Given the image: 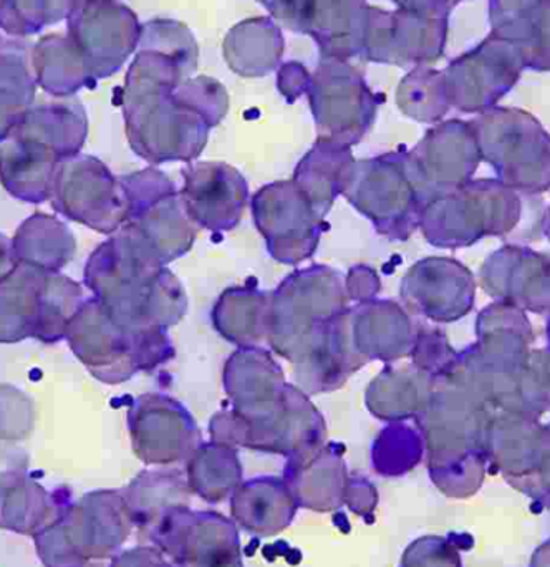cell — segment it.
I'll use <instances>...</instances> for the list:
<instances>
[{"mask_svg":"<svg viewBox=\"0 0 550 567\" xmlns=\"http://www.w3.org/2000/svg\"><path fill=\"white\" fill-rule=\"evenodd\" d=\"M66 20L69 39L85 60L92 80L115 73L139 39L136 17L115 0H73Z\"/></svg>","mask_w":550,"mask_h":567,"instance_id":"7c38bea8","label":"cell"},{"mask_svg":"<svg viewBox=\"0 0 550 567\" xmlns=\"http://www.w3.org/2000/svg\"><path fill=\"white\" fill-rule=\"evenodd\" d=\"M179 192L189 218L199 229L229 233L241 223L249 206L245 176L222 162H191L181 169Z\"/></svg>","mask_w":550,"mask_h":567,"instance_id":"2e32d148","label":"cell"},{"mask_svg":"<svg viewBox=\"0 0 550 567\" xmlns=\"http://www.w3.org/2000/svg\"><path fill=\"white\" fill-rule=\"evenodd\" d=\"M350 302L342 272L323 265L297 269L272 292L269 346L277 355L292 359L320 323L345 312Z\"/></svg>","mask_w":550,"mask_h":567,"instance_id":"52a82bcc","label":"cell"},{"mask_svg":"<svg viewBox=\"0 0 550 567\" xmlns=\"http://www.w3.org/2000/svg\"><path fill=\"white\" fill-rule=\"evenodd\" d=\"M342 196L380 236L392 241H406L419 228L425 199L416 185L408 152L355 159Z\"/></svg>","mask_w":550,"mask_h":567,"instance_id":"8992f818","label":"cell"},{"mask_svg":"<svg viewBox=\"0 0 550 567\" xmlns=\"http://www.w3.org/2000/svg\"><path fill=\"white\" fill-rule=\"evenodd\" d=\"M249 205L266 248L277 262L297 266L315 255L325 219L292 179L266 185Z\"/></svg>","mask_w":550,"mask_h":567,"instance_id":"8fae6325","label":"cell"},{"mask_svg":"<svg viewBox=\"0 0 550 567\" xmlns=\"http://www.w3.org/2000/svg\"><path fill=\"white\" fill-rule=\"evenodd\" d=\"M222 385L231 409L212 419L218 442L283 453H309L325 436L309 395L287 382L282 367L262 347H241L225 363Z\"/></svg>","mask_w":550,"mask_h":567,"instance_id":"6da1fadb","label":"cell"},{"mask_svg":"<svg viewBox=\"0 0 550 567\" xmlns=\"http://www.w3.org/2000/svg\"><path fill=\"white\" fill-rule=\"evenodd\" d=\"M435 377L409 365L385 369L366 386L365 403L372 415L388 422L415 419L423 413L432 399Z\"/></svg>","mask_w":550,"mask_h":567,"instance_id":"4316f807","label":"cell"},{"mask_svg":"<svg viewBox=\"0 0 550 567\" xmlns=\"http://www.w3.org/2000/svg\"><path fill=\"white\" fill-rule=\"evenodd\" d=\"M13 265L45 272H60L76 252L72 229L55 216L33 213L10 239Z\"/></svg>","mask_w":550,"mask_h":567,"instance_id":"83f0119b","label":"cell"},{"mask_svg":"<svg viewBox=\"0 0 550 567\" xmlns=\"http://www.w3.org/2000/svg\"><path fill=\"white\" fill-rule=\"evenodd\" d=\"M69 496L50 493L22 470L0 472V529L35 538L59 518Z\"/></svg>","mask_w":550,"mask_h":567,"instance_id":"603a6c76","label":"cell"},{"mask_svg":"<svg viewBox=\"0 0 550 567\" xmlns=\"http://www.w3.org/2000/svg\"><path fill=\"white\" fill-rule=\"evenodd\" d=\"M345 286L350 300H356V302L375 299L380 292L378 276L369 266H356L350 269L349 275L345 276Z\"/></svg>","mask_w":550,"mask_h":567,"instance_id":"ab89813d","label":"cell"},{"mask_svg":"<svg viewBox=\"0 0 550 567\" xmlns=\"http://www.w3.org/2000/svg\"><path fill=\"white\" fill-rule=\"evenodd\" d=\"M37 85L53 96H72L92 82L85 60L69 35L43 37L32 52Z\"/></svg>","mask_w":550,"mask_h":567,"instance_id":"1f68e13d","label":"cell"},{"mask_svg":"<svg viewBox=\"0 0 550 567\" xmlns=\"http://www.w3.org/2000/svg\"><path fill=\"white\" fill-rule=\"evenodd\" d=\"M89 135V120L79 102L33 105L13 130L15 138L42 143L60 158L82 153Z\"/></svg>","mask_w":550,"mask_h":567,"instance_id":"f546056e","label":"cell"},{"mask_svg":"<svg viewBox=\"0 0 550 567\" xmlns=\"http://www.w3.org/2000/svg\"><path fill=\"white\" fill-rule=\"evenodd\" d=\"M398 105L413 120L439 122L453 106L445 72L428 65L416 66L399 85Z\"/></svg>","mask_w":550,"mask_h":567,"instance_id":"d6a6232c","label":"cell"},{"mask_svg":"<svg viewBox=\"0 0 550 567\" xmlns=\"http://www.w3.org/2000/svg\"><path fill=\"white\" fill-rule=\"evenodd\" d=\"M373 52L378 60L398 65H429L442 59L448 42V19L403 9L382 13V39Z\"/></svg>","mask_w":550,"mask_h":567,"instance_id":"44dd1931","label":"cell"},{"mask_svg":"<svg viewBox=\"0 0 550 567\" xmlns=\"http://www.w3.org/2000/svg\"><path fill=\"white\" fill-rule=\"evenodd\" d=\"M486 192L482 183H466L426 203L419 218L425 238L438 248H461L485 235Z\"/></svg>","mask_w":550,"mask_h":567,"instance_id":"7402d4cb","label":"cell"},{"mask_svg":"<svg viewBox=\"0 0 550 567\" xmlns=\"http://www.w3.org/2000/svg\"><path fill=\"white\" fill-rule=\"evenodd\" d=\"M65 340L90 375L106 385L153 372L176 353L168 330L122 326L93 297L73 317Z\"/></svg>","mask_w":550,"mask_h":567,"instance_id":"277c9868","label":"cell"},{"mask_svg":"<svg viewBox=\"0 0 550 567\" xmlns=\"http://www.w3.org/2000/svg\"><path fill=\"white\" fill-rule=\"evenodd\" d=\"M456 355L449 349L445 333L433 327L419 326L418 339L412 352V363L432 377L443 375L455 365Z\"/></svg>","mask_w":550,"mask_h":567,"instance_id":"74e56055","label":"cell"},{"mask_svg":"<svg viewBox=\"0 0 550 567\" xmlns=\"http://www.w3.org/2000/svg\"><path fill=\"white\" fill-rule=\"evenodd\" d=\"M125 536V503L118 493L93 492L66 503L33 542L45 567H102Z\"/></svg>","mask_w":550,"mask_h":567,"instance_id":"5b68a950","label":"cell"},{"mask_svg":"<svg viewBox=\"0 0 550 567\" xmlns=\"http://www.w3.org/2000/svg\"><path fill=\"white\" fill-rule=\"evenodd\" d=\"M45 271L13 265L0 276V343L37 339L43 312Z\"/></svg>","mask_w":550,"mask_h":567,"instance_id":"d4e9b609","label":"cell"},{"mask_svg":"<svg viewBox=\"0 0 550 567\" xmlns=\"http://www.w3.org/2000/svg\"><path fill=\"white\" fill-rule=\"evenodd\" d=\"M310 89V106L320 140L352 148L372 128L376 102L355 72H319Z\"/></svg>","mask_w":550,"mask_h":567,"instance_id":"9a60e30c","label":"cell"},{"mask_svg":"<svg viewBox=\"0 0 550 567\" xmlns=\"http://www.w3.org/2000/svg\"><path fill=\"white\" fill-rule=\"evenodd\" d=\"M83 281L113 320L133 329L168 330L188 310L181 281L129 223L90 255Z\"/></svg>","mask_w":550,"mask_h":567,"instance_id":"7a4b0ae2","label":"cell"},{"mask_svg":"<svg viewBox=\"0 0 550 567\" xmlns=\"http://www.w3.org/2000/svg\"><path fill=\"white\" fill-rule=\"evenodd\" d=\"M408 155L426 205L469 183L481 159V150L471 122L449 120L429 130Z\"/></svg>","mask_w":550,"mask_h":567,"instance_id":"4fadbf2b","label":"cell"},{"mask_svg":"<svg viewBox=\"0 0 550 567\" xmlns=\"http://www.w3.org/2000/svg\"><path fill=\"white\" fill-rule=\"evenodd\" d=\"M37 410L23 390L0 383V452L25 442L35 429Z\"/></svg>","mask_w":550,"mask_h":567,"instance_id":"8d00e7d4","label":"cell"},{"mask_svg":"<svg viewBox=\"0 0 550 567\" xmlns=\"http://www.w3.org/2000/svg\"><path fill=\"white\" fill-rule=\"evenodd\" d=\"M526 70L521 50L511 40L491 32L475 49L443 70L452 105L463 113H481L498 106Z\"/></svg>","mask_w":550,"mask_h":567,"instance_id":"30bf717a","label":"cell"},{"mask_svg":"<svg viewBox=\"0 0 550 567\" xmlns=\"http://www.w3.org/2000/svg\"><path fill=\"white\" fill-rule=\"evenodd\" d=\"M129 199V225L148 239L163 265L191 251L199 228L189 218L175 183L155 166L122 176Z\"/></svg>","mask_w":550,"mask_h":567,"instance_id":"9c48e42d","label":"cell"},{"mask_svg":"<svg viewBox=\"0 0 550 567\" xmlns=\"http://www.w3.org/2000/svg\"><path fill=\"white\" fill-rule=\"evenodd\" d=\"M60 162L62 158L49 146L10 136L0 145V185L19 202L42 205L50 199Z\"/></svg>","mask_w":550,"mask_h":567,"instance_id":"cb8c5ba5","label":"cell"},{"mask_svg":"<svg viewBox=\"0 0 550 567\" xmlns=\"http://www.w3.org/2000/svg\"><path fill=\"white\" fill-rule=\"evenodd\" d=\"M128 430L136 455L146 463H168L191 453L199 430L191 413L173 396L148 392L128 410Z\"/></svg>","mask_w":550,"mask_h":567,"instance_id":"ac0fdd59","label":"cell"},{"mask_svg":"<svg viewBox=\"0 0 550 567\" xmlns=\"http://www.w3.org/2000/svg\"><path fill=\"white\" fill-rule=\"evenodd\" d=\"M471 275L453 259L428 258L416 262L399 287L405 309L433 322H452L469 312Z\"/></svg>","mask_w":550,"mask_h":567,"instance_id":"d6986e66","label":"cell"},{"mask_svg":"<svg viewBox=\"0 0 550 567\" xmlns=\"http://www.w3.org/2000/svg\"><path fill=\"white\" fill-rule=\"evenodd\" d=\"M505 39L519 47L526 69L550 72V0H541L528 19Z\"/></svg>","mask_w":550,"mask_h":567,"instance_id":"d590c367","label":"cell"},{"mask_svg":"<svg viewBox=\"0 0 550 567\" xmlns=\"http://www.w3.org/2000/svg\"><path fill=\"white\" fill-rule=\"evenodd\" d=\"M13 266L12 249H10V239L0 235V276L10 271Z\"/></svg>","mask_w":550,"mask_h":567,"instance_id":"60d3db41","label":"cell"},{"mask_svg":"<svg viewBox=\"0 0 550 567\" xmlns=\"http://www.w3.org/2000/svg\"><path fill=\"white\" fill-rule=\"evenodd\" d=\"M50 205L63 218L112 236L128 223L129 199L122 178L95 156L76 153L56 166Z\"/></svg>","mask_w":550,"mask_h":567,"instance_id":"ba28073f","label":"cell"},{"mask_svg":"<svg viewBox=\"0 0 550 567\" xmlns=\"http://www.w3.org/2000/svg\"><path fill=\"white\" fill-rule=\"evenodd\" d=\"M152 56L156 72L148 53H142L126 79L123 115L129 146L149 165L195 162L208 143L211 125L172 95L173 73L162 72V55Z\"/></svg>","mask_w":550,"mask_h":567,"instance_id":"3957f363","label":"cell"},{"mask_svg":"<svg viewBox=\"0 0 550 567\" xmlns=\"http://www.w3.org/2000/svg\"><path fill=\"white\" fill-rule=\"evenodd\" d=\"M73 0H0V32L10 39L33 35L66 19Z\"/></svg>","mask_w":550,"mask_h":567,"instance_id":"e575fe53","label":"cell"},{"mask_svg":"<svg viewBox=\"0 0 550 567\" xmlns=\"http://www.w3.org/2000/svg\"><path fill=\"white\" fill-rule=\"evenodd\" d=\"M289 362L297 386L307 395L342 389L353 373L369 363L353 347L350 309L320 323Z\"/></svg>","mask_w":550,"mask_h":567,"instance_id":"e0dca14e","label":"cell"},{"mask_svg":"<svg viewBox=\"0 0 550 567\" xmlns=\"http://www.w3.org/2000/svg\"><path fill=\"white\" fill-rule=\"evenodd\" d=\"M353 162L355 158L350 146L319 138L312 150L300 159L290 179L295 183L312 208L325 219L335 199L342 195Z\"/></svg>","mask_w":550,"mask_h":567,"instance_id":"f1b7e54d","label":"cell"},{"mask_svg":"<svg viewBox=\"0 0 550 567\" xmlns=\"http://www.w3.org/2000/svg\"><path fill=\"white\" fill-rule=\"evenodd\" d=\"M350 330L356 353L366 362L393 363L412 357L419 326L395 300L375 297L350 307Z\"/></svg>","mask_w":550,"mask_h":567,"instance_id":"ffe728a7","label":"cell"},{"mask_svg":"<svg viewBox=\"0 0 550 567\" xmlns=\"http://www.w3.org/2000/svg\"><path fill=\"white\" fill-rule=\"evenodd\" d=\"M541 0H489L491 32L508 37L515 32Z\"/></svg>","mask_w":550,"mask_h":567,"instance_id":"f35d334b","label":"cell"},{"mask_svg":"<svg viewBox=\"0 0 550 567\" xmlns=\"http://www.w3.org/2000/svg\"><path fill=\"white\" fill-rule=\"evenodd\" d=\"M471 123L481 158L499 172H550V135L531 113L495 106Z\"/></svg>","mask_w":550,"mask_h":567,"instance_id":"5bb4252c","label":"cell"},{"mask_svg":"<svg viewBox=\"0 0 550 567\" xmlns=\"http://www.w3.org/2000/svg\"><path fill=\"white\" fill-rule=\"evenodd\" d=\"M272 292L258 287H229L212 309V326L228 342L241 347H261L269 340Z\"/></svg>","mask_w":550,"mask_h":567,"instance_id":"484cf974","label":"cell"},{"mask_svg":"<svg viewBox=\"0 0 550 567\" xmlns=\"http://www.w3.org/2000/svg\"><path fill=\"white\" fill-rule=\"evenodd\" d=\"M37 82L30 72L27 47L0 32V145L35 105Z\"/></svg>","mask_w":550,"mask_h":567,"instance_id":"4dcf8cb0","label":"cell"},{"mask_svg":"<svg viewBox=\"0 0 550 567\" xmlns=\"http://www.w3.org/2000/svg\"><path fill=\"white\" fill-rule=\"evenodd\" d=\"M83 287L62 272H46L43 290L42 323L37 340L56 343L65 340L66 330L73 317L85 303Z\"/></svg>","mask_w":550,"mask_h":567,"instance_id":"836d02e7","label":"cell"}]
</instances>
